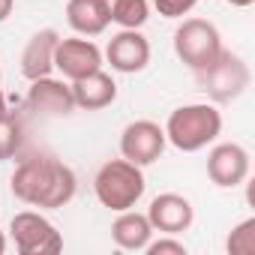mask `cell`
<instances>
[{
  "instance_id": "6da1fadb",
  "label": "cell",
  "mask_w": 255,
  "mask_h": 255,
  "mask_svg": "<svg viewBox=\"0 0 255 255\" xmlns=\"http://www.w3.org/2000/svg\"><path fill=\"white\" fill-rule=\"evenodd\" d=\"M9 189L18 201H24L30 207L57 210L75 198L78 177L66 162L54 159L51 153H33L15 165Z\"/></svg>"
},
{
  "instance_id": "7a4b0ae2",
  "label": "cell",
  "mask_w": 255,
  "mask_h": 255,
  "mask_svg": "<svg viewBox=\"0 0 255 255\" xmlns=\"http://www.w3.org/2000/svg\"><path fill=\"white\" fill-rule=\"evenodd\" d=\"M165 141L183 153H198L213 144L222 132V114L213 102H192L180 105L165 120Z\"/></svg>"
},
{
  "instance_id": "3957f363",
  "label": "cell",
  "mask_w": 255,
  "mask_h": 255,
  "mask_svg": "<svg viewBox=\"0 0 255 255\" xmlns=\"http://www.w3.org/2000/svg\"><path fill=\"white\" fill-rule=\"evenodd\" d=\"M147 183H144V171L141 165L129 162V159H108L96 177H93V192L99 198L102 207L120 213V210H129L141 201Z\"/></svg>"
},
{
  "instance_id": "277c9868",
  "label": "cell",
  "mask_w": 255,
  "mask_h": 255,
  "mask_svg": "<svg viewBox=\"0 0 255 255\" xmlns=\"http://www.w3.org/2000/svg\"><path fill=\"white\" fill-rule=\"evenodd\" d=\"M195 81L213 105H228V102H237L246 93L252 75H249V66L240 54L222 48L210 66L195 72Z\"/></svg>"
},
{
  "instance_id": "5b68a950",
  "label": "cell",
  "mask_w": 255,
  "mask_h": 255,
  "mask_svg": "<svg viewBox=\"0 0 255 255\" xmlns=\"http://www.w3.org/2000/svg\"><path fill=\"white\" fill-rule=\"evenodd\" d=\"M219 51H222V36H219V30H216L213 21L183 18L180 27L174 30V54L192 72L210 66Z\"/></svg>"
},
{
  "instance_id": "8992f818",
  "label": "cell",
  "mask_w": 255,
  "mask_h": 255,
  "mask_svg": "<svg viewBox=\"0 0 255 255\" xmlns=\"http://www.w3.org/2000/svg\"><path fill=\"white\" fill-rule=\"evenodd\" d=\"M9 237L21 255H54L63 249V237L51 219L39 210H21L9 222Z\"/></svg>"
},
{
  "instance_id": "52a82bcc",
  "label": "cell",
  "mask_w": 255,
  "mask_h": 255,
  "mask_svg": "<svg viewBox=\"0 0 255 255\" xmlns=\"http://www.w3.org/2000/svg\"><path fill=\"white\" fill-rule=\"evenodd\" d=\"M165 129L153 120H132L120 132V156L135 165H153L165 150Z\"/></svg>"
},
{
  "instance_id": "ba28073f",
  "label": "cell",
  "mask_w": 255,
  "mask_h": 255,
  "mask_svg": "<svg viewBox=\"0 0 255 255\" xmlns=\"http://www.w3.org/2000/svg\"><path fill=\"white\" fill-rule=\"evenodd\" d=\"M102 57L114 72L135 75V72H144L150 63V42L141 30H123L120 27V33H114L108 39Z\"/></svg>"
},
{
  "instance_id": "9c48e42d",
  "label": "cell",
  "mask_w": 255,
  "mask_h": 255,
  "mask_svg": "<svg viewBox=\"0 0 255 255\" xmlns=\"http://www.w3.org/2000/svg\"><path fill=\"white\" fill-rule=\"evenodd\" d=\"M105 57H102V48L87 39V36H72V39H57V48H54V69L75 81V78H84L96 69H102Z\"/></svg>"
},
{
  "instance_id": "30bf717a",
  "label": "cell",
  "mask_w": 255,
  "mask_h": 255,
  "mask_svg": "<svg viewBox=\"0 0 255 255\" xmlns=\"http://www.w3.org/2000/svg\"><path fill=\"white\" fill-rule=\"evenodd\" d=\"M249 150L237 141H222L207 153V177L219 189H234L249 177Z\"/></svg>"
},
{
  "instance_id": "8fae6325",
  "label": "cell",
  "mask_w": 255,
  "mask_h": 255,
  "mask_svg": "<svg viewBox=\"0 0 255 255\" xmlns=\"http://www.w3.org/2000/svg\"><path fill=\"white\" fill-rule=\"evenodd\" d=\"M147 219H150L153 231H159V234H183L195 222V207L189 198H183L177 192H162L150 201Z\"/></svg>"
},
{
  "instance_id": "7c38bea8",
  "label": "cell",
  "mask_w": 255,
  "mask_h": 255,
  "mask_svg": "<svg viewBox=\"0 0 255 255\" xmlns=\"http://www.w3.org/2000/svg\"><path fill=\"white\" fill-rule=\"evenodd\" d=\"M27 108L33 114L42 117H66L75 111V99H72V87L60 78H36L27 87Z\"/></svg>"
},
{
  "instance_id": "4fadbf2b",
  "label": "cell",
  "mask_w": 255,
  "mask_h": 255,
  "mask_svg": "<svg viewBox=\"0 0 255 255\" xmlns=\"http://www.w3.org/2000/svg\"><path fill=\"white\" fill-rule=\"evenodd\" d=\"M57 39H60V33L54 27H42V30H36L27 39V45L21 51V75L27 81L45 78V75L54 72V48H57Z\"/></svg>"
},
{
  "instance_id": "5bb4252c",
  "label": "cell",
  "mask_w": 255,
  "mask_h": 255,
  "mask_svg": "<svg viewBox=\"0 0 255 255\" xmlns=\"http://www.w3.org/2000/svg\"><path fill=\"white\" fill-rule=\"evenodd\" d=\"M69 87H72L75 108H84V111H102L117 99V81L105 69H96L84 78H75Z\"/></svg>"
},
{
  "instance_id": "9a60e30c",
  "label": "cell",
  "mask_w": 255,
  "mask_h": 255,
  "mask_svg": "<svg viewBox=\"0 0 255 255\" xmlns=\"http://www.w3.org/2000/svg\"><path fill=\"white\" fill-rule=\"evenodd\" d=\"M150 237H153V225H150L147 213H138L132 207L120 210L117 219L111 222V240L126 252H144Z\"/></svg>"
},
{
  "instance_id": "2e32d148",
  "label": "cell",
  "mask_w": 255,
  "mask_h": 255,
  "mask_svg": "<svg viewBox=\"0 0 255 255\" xmlns=\"http://www.w3.org/2000/svg\"><path fill=\"white\" fill-rule=\"evenodd\" d=\"M66 21L78 36H99L108 30V9L102 0H69Z\"/></svg>"
},
{
  "instance_id": "e0dca14e",
  "label": "cell",
  "mask_w": 255,
  "mask_h": 255,
  "mask_svg": "<svg viewBox=\"0 0 255 255\" xmlns=\"http://www.w3.org/2000/svg\"><path fill=\"white\" fill-rule=\"evenodd\" d=\"M108 9V21L120 24L123 30H138L150 18V3L147 0H102Z\"/></svg>"
},
{
  "instance_id": "ac0fdd59",
  "label": "cell",
  "mask_w": 255,
  "mask_h": 255,
  "mask_svg": "<svg viewBox=\"0 0 255 255\" xmlns=\"http://www.w3.org/2000/svg\"><path fill=\"white\" fill-rule=\"evenodd\" d=\"M24 141V123L15 111H0V162L12 159Z\"/></svg>"
},
{
  "instance_id": "d6986e66",
  "label": "cell",
  "mask_w": 255,
  "mask_h": 255,
  "mask_svg": "<svg viewBox=\"0 0 255 255\" xmlns=\"http://www.w3.org/2000/svg\"><path fill=\"white\" fill-rule=\"evenodd\" d=\"M225 249H228V255H255V219L252 216L231 228Z\"/></svg>"
},
{
  "instance_id": "ffe728a7",
  "label": "cell",
  "mask_w": 255,
  "mask_h": 255,
  "mask_svg": "<svg viewBox=\"0 0 255 255\" xmlns=\"http://www.w3.org/2000/svg\"><path fill=\"white\" fill-rule=\"evenodd\" d=\"M147 255H186V243L177 240V234H162L159 240L150 237V243L144 246Z\"/></svg>"
},
{
  "instance_id": "44dd1931",
  "label": "cell",
  "mask_w": 255,
  "mask_h": 255,
  "mask_svg": "<svg viewBox=\"0 0 255 255\" xmlns=\"http://www.w3.org/2000/svg\"><path fill=\"white\" fill-rule=\"evenodd\" d=\"M150 3L162 18H183L198 6V0H150Z\"/></svg>"
},
{
  "instance_id": "7402d4cb",
  "label": "cell",
  "mask_w": 255,
  "mask_h": 255,
  "mask_svg": "<svg viewBox=\"0 0 255 255\" xmlns=\"http://www.w3.org/2000/svg\"><path fill=\"white\" fill-rule=\"evenodd\" d=\"M12 9H15V0H0V24L12 15Z\"/></svg>"
},
{
  "instance_id": "603a6c76",
  "label": "cell",
  "mask_w": 255,
  "mask_h": 255,
  "mask_svg": "<svg viewBox=\"0 0 255 255\" xmlns=\"http://www.w3.org/2000/svg\"><path fill=\"white\" fill-rule=\"evenodd\" d=\"M225 3H228V6H237V9H246V6L255 3V0H225Z\"/></svg>"
},
{
  "instance_id": "cb8c5ba5",
  "label": "cell",
  "mask_w": 255,
  "mask_h": 255,
  "mask_svg": "<svg viewBox=\"0 0 255 255\" xmlns=\"http://www.w3.org/2000/svg\"><path fill=\"white\" fill-rule=\"evenodd\" d=\"M3 252H6V234L0 231V255H3Z\"/></svg>"
},
{
  "instance_id": "d4e9b609",
  "label": "cell",
  "mask_w": 255,
  "mask_h": 255,
  "mask_svg": "<svg viewBox=\"0 0 255 255\" xmlns=\"http://www.w3.org/2000/svg\"><path fill=\"white\" fill-rule=\"evenodd\" d=\"M0 111H6V96H3V90H0Z\"/></svg>"
}]
</instances>
